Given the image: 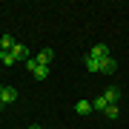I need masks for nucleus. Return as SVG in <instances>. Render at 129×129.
<instances>
[{
  "mask_svg": "<svg viewBox=\"0 0 129 129\" xmlns=\"http://www.w3.org/2000/svg\"><path fill=\"white\" fill-rule=\"evenodd\" d=\"M0 101H3V106H6V103H14V101H17V89H14V86H3Z\"/></svg>",
  "mask_w": 129,
  "mask_h": 129,
  "instance_id": "nucleus-1",
  "label": "nucleus"
},
{
  "mask_svg": "<svg viewBox=\"0 0 129 129\" xmlns=\"http://www.w3.org/2000/svg\"><path fill=\"white\" fill-rule=\"evenodd\" d=\"M83 66H86L89 72H101V60L92 57V55H83Z\"/></svg>",
  "mask_w": 129,
  "mask_h": 129,
  "instance_id": "nucleus-2",
  "label": "nucleus"
},
{
  "mask_svg": "<svg viewBox=\"0 0 129 129\" xmlns=\"http://www.w3.org/2000/svg\"><path fill=\"white\" fill-rule=\"evenodd\" d=\"M17 43H14V37L12 35H0V52H12Z\"/></svg>",
  "mask_w": 129,
  "mask_h": 129,
  "instance_id": "nucleus-3",
  "label": "nucleus"
},
{
  "mask_svg": "<svg viewBox=\"0 0 129 129\" xmlns=\"http://www.w3.org/2000/svg\"><path fill=\"white\" fill-rule=\"evenodd\" d=\"M35 60H37L40 66H49L52 60H55V52H52V49H43V52H40V55H37Z\"/></svg>",
  "mask_w": 129,
  "mask_h": 129,
  "instance_id": "nucleus-4",
  "label": "nucleus"
},
{
  "mask_svg": "<svg viewBox=\"0 0 129 129\" xmlns=\"http://www.w3.org/2000/svg\"><path fill=\"white\" fill-rule=\"evenodd\" d=\"M92 57L98 60H103V57H109V49H106V43H98V46H92V52H89Z\"/></svg>",
  "mask_w": 129,
  "mask_h": 129,
  "instance_id": "nucleus-5",
  "label": "nucleus"
},
{
  "mask_svg": "<svg viewBox=\"0 0 129 129\" xmlns=\"http://www.w3.org/2000/svg\"><path fill=\"white\" fill-rule=\"evenodd\" d=\"M12 55H14V60H23V63H26V60H29V49H26V46H20V43H17V46L12 49Z\"/></svg>",
  "mask_w": 129,
  "mask_h": 129,
  "instance_id": "nucleus-6",
  "label": "nucleus"
},
{
  "mask_svg": "<svg viewBox=\"0 0 129 129\" xmlns=\"http://www.w3.org/2000/svg\"><path fill=\"white\" fill-rule=\"evenodd\" d=\"M115 66H118V63H115L112 57H103V60H101V72H103V75H112V72H115Z\"/></svg>",
  "mask_w": 129,
  "mask_h": 129,
  "instance_id": "nucleus-7",
  "label": "nucleus"
},
{
  "mask_svg": "<svg viewBox=\"0 0 129 129\" xmlns=\"http://www.w3.org/2000/svg\"><path fill=\"white\" fill-rule=\"evenodd\" d=\"M103 98H106V103H115L118 101V98H120V89H115V86H109V89H106V92H103Z\"/></svg>",
  "mask_w": 129,
  "mask_h": 129,
  "instance_id": "nucleus-8",
  "label": "nucleus"
},
{
  "mask_svg": "<svg viewBox=\"0 0 129 129\" xmlns=\"http://www.w3.org/2000/svg\"><path fill=\"white\" fill-rule=\"evenodd\" d=\"M75 112H78V115H89V112H92V103L89 101H78L75 103Z\"/></svg>",
  "mask_w": 129,
  "mask_h": 129,
  "instance_id": "nucleus-9",
  "label": "nucleus"
},
{
  "mask_svg": "<svg viewBox=\"0 0 129 129\" xmlns=\"http://www.w3.org/2000/svg\"><path fill=\"white\" fill-rule=\"evenodd\" d=\"M32 75H35L37 80H46V78H49V66H40V63H37V69H35Z\"/></svg>",
  "mask_w": 129,
  "mask_h": 129,
  "instance_id": "nucleus-10",
  "label": "nucleus"
},
{
  "mask_svg": "<svg viewBox=\"0 0 129 129\" xmlns=\"http://www.w3.org/2000/svg\"><path fill=\"white\" fill-rule=\"evenodd\" d=\"M106 106H109V103H106V98H103V95H98L95 101H92V109H98V112H103Z\"/></svg>",
  "mask_w": 129,
  "mask_h": 129,
  "instance_id": "nucleus-11",
  "label": "nucleus"
},
{
  "mask_svg": "<svg viewBox=\"0 0 129 129\" xmlns=\"http://www.w3.org/2000/svg\"><path fill=\"white\" fill-rule=\"evenodd\" d=\"M103 115H106V118H109V120H115V118L120 115V112H118V106H115V103H112V106H106V109H103Z\"/></svg>",
  "mask_w": 129,
  "mask_h": 129,
  "instance_id": "nucleus-12",
  "label": "nucleus"
},
{
  "mask_svg": "<svg viewBox=\"0 0 129 129\" xmlns=\"http://www.w3.org/2000/svg\"><path fill=\"white\" fill-rule=\"evenodd\" d=\"M0 60H3V66H14V55L12 52H0Z\"/></svg>",
  "mask_w": 129,
  "mask_h": 129,
  "instance_id": "nucleus-13",
  "label": "nucleus"
},
{
  "mask_svg": "<svg viewBox=\"0 0 129 129\" xmlns=\"http://www.w3.org/2000/svg\"><path fill=\"white\" fill-rule=\"evenodd\" d=\"M26 69H29V72H35V69H37V60H35V57H29V60H26Z\"/></svg>",
  "mask_w": 129,
  "mask_h": 129,
  "instance_id": "nucleus-14",
  "label": "nucleus"
},
{
  "mask_svg": "<svg viewBox=\"0 0 129 129\" xmlns=\"http://www.w3.org/2000/svg\"><path fill=\"white\" fill-rule=\"evenodd\" d=\"M0 95H3V83H0Z\"/></svg>",
  "mask_w": 129,
  "mask_h": 129,
  "instance_id": "nucleus-15",
  "label": "nucleus"
},
{
  "mask_svg": "<svg viewBox=\"0 0 129 129\" xmlns=\"http://www.w3.org/2000/svg\"><path fill=\"white\" fill-rule=\"evenodd\" d=\"M0 109H3V101H0Z\"/></svg>",
  "mask_w": 129,
  "mask_h": 129,
  "instance_id": "nucleus-16",
  "label": "nucleus"
},
{
  "mask_svg": "<svg viewBox=\"0 0 129 129\" xmlns=\"http://www.w3.org/2000/svg\"><path fill=\"white\" fill-rule=\"evenodd\" d=\"M32 129H40V126H32Z\"/></svg>",
  "mask_w": 129,
  "mask_h": 129,
  "instance_id": "nucleus-17",
  "label": "nucleus"
}]
</instances>
